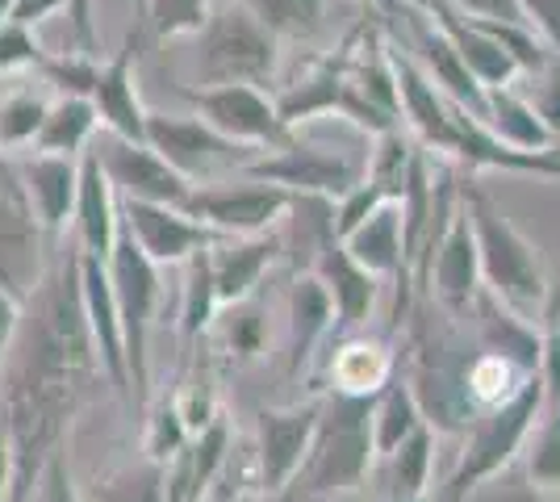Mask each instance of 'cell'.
Instances as JSON below:
<instances>
[{
    "mask_svg": "<svg viewBox=\"0 0 560 502\" xmlns=\"http://www.w3.org/2000/svg\"><path fill=\"white\" fill-rule=\"evenodd\" d=\"M490 502H552L548 499V490H539V486H532V481L523 478V481H514V486H498L490 494Z\"/></svg>",
    "mask_w": 560,
    "mask_h": 502,
    "instance_id": "obj_51",
    "label": "cell"
},
{
    "mask_svg": "<svg viewBox=\"0 0 560 502\" xmlns=\"http://www.w3.org/2000/svg\"><path fill=\"white\" fill-rule=\"evenodd\" d=\"M323 419V402H298V407H264L256 415V469L259 490L280 494L302 474L314 431Z\"/></svg>",
    "mask_w": 560,
    "mask_h": 502,
    "instance_id": "obj_11",
    "label": "cell"
},
{
    "mask_svg": "<svg viewBox=\"0 0 560 502\" xmlns=\"http://www.w3.org/2000/svg\"><path fill=\"white\" fill-rule=\"evenodd\" d=\"M210 22V0H142L135 9V30L151 34L155 43L197 38Z\"/></svg>",
    "mask_w": 560,
    "mask_h": 502,
    "instance_id": "obj_34",
    "label": "cell"
},
{
    "mask_svg": "<svg viewBox=\"0 0 560 502\" xmlns=\"http://www.w3.org/2000/svg\"><path fill=\"white\" fill-rule=\"evenodd\" d=\"M38 502H84L80 499V490H75V481H71V469L63 453H55L47 460V469H43V478H38Z\"/></svg>",
    "mask_w": 560,
    "mask_h": 502,
    "instance_id": "obj_47",
    "label": "cell"
},
{
    "mask_svg": "<svg viewBox=\"0 0 560 502\" xmlns=\"http://www.w3.org/2000/svg\"><path fill=\"white\" fill-rule=\"evenodd\" d=\"M339 243L351 252V260L364 264L381 281L385 277H406V240H401V210H397V201H385L360 226H351Z\"/></svg>",
    "mask_w": 560,
    "mask_h": 502,
    "instance_id": "obj_28",
    "label": "cell"
},
{
    "mask_svg": "<svg viewBox=\"0 0 560 502\" xmlns=\"http://www.w3.org/2000/svg\"><path fill=\"white\" fill-rule=\"evenodd\" d=\"M293 192L268 185V180H252V185H192L185 210L197 222H206L210 231L226 235V240H243V235H264L272 231L284 210H289Z\"/></svg>",
    "mask_w": 560,
    "mask_h": 502,
    "instance_id": "obj_9",
    "label": "cell"
},
{
    "mask_svg": "<svg viewBox=\"0 0 560 502\" xmlns=\"http://www.w3.org/2000/svg\"><path fill=\"white\" fill-rule=\"evenodd\" d=\"M71 0H13V9H9V22L13 25H25V30H34V25H43L47 17H55L59 9H68Z\"/></svg>",
    "mask_w": 560,
    "mask_h": 502,
    "instance_id": "obj_50",
    "label": "cell"
},
{
    "mask_svg": "<svg viewBox=\"0 0 560 502\" xmlns=\"http://www.w3.org/2000/svg\"><path fill=\"white\" fill-rule=\"evenodd\" d=\"M222 314V302H218V285H213V264H210V247L188 256L185 260V293H180V335L188 343L201 339L210 331V323Z\"/></svg>",
    "mask_w": 560,
    "mask_h": 502,
    "instance_id": "obj_33",
    "label": "cell"
},
{
    "mask_svg": "<svg viewBox=\"0 0 560 502\" xmlns=\"http://www.w3.org/2000/svg\"><path fill=\"white\" fill-rule=\"evenodd\" d=\"M75 256H80V302H84L101 377L126 398L130 394V364H126V335H121V314H117L114 281H109V260L84 256L80 247H75Z\"/></svg>",
    "mask_w": 560,
    "mask_h": 502,
    "instance_id": "obj_15",
    "label": "cell"
},
{
    "mask_svg": "<svg viewBox=\"0 0 560 502\" xmlns=\"http://www.w3.org/2000/svg\"><path fill=\"white\" fill-rule=\"evenodd\" d=\"M373 456V398L330 389L298 486L305 494H348L369 478Z\"/></svg>",
    "mask_w": 560,
    "mask_h": 502,
    "instance_id": "obj_3",
    "label": "cell"
},
{
    "mask_svg": "<svg viewBox=\"0 0 560 502\" xmlns=\"http://www.w3.org/2000/svg\"><path fill=\"white\" fill-rule=\"evenodd\" d=\"M84 502H164V465H155L151 456L121 465L114 474L96 478Z\"/></svg>",
    "mask_w": 560,
    "mask_h": 502,
    "instance_id": "obj_35",
    "label": "cell"
},
{
    "mask_svg": "<svg viewBox=\"0 0 560 502\" xmlns=\"http://www.w3.org/2000/svg\"><path fill=\"white\" fill-rule=\"evenodd\" d=\"M355 4H376V0H355Z\"/></svg>",
    "mask_w": 560,
    "mask_h": 502,
    "instance_id": "obj_57",
    "label": "cell"
},
{
    "mask_svg": "<svg viewBox=\"0 0 560 502\" xmlns=\"http://www.w3.org/2000/svg\"><path fill=\"white\" fill-rule=\"evenodd\" d=\"M435 25L452 38V47L460 50V59L468 63V72L477 75V84L498 89V84H514L518 80V63L511 59V50L493 38L486 25L468 22L465 13H456L447 0H427Z\"/></svg>",
    "mask_w": 560,
    "mask_h": 502,
    "instance_id": "obj_26",
    "label": "cell"
},
{
    "mask_svg": "<svg viewBox=\"0 0 560 502\" xmlns=\"http://www.w3.org/2000/svg\"><path fill=\"white\" fill-rule=\"evenodd\" d=\"M139 43H142V34L130 25V30H126V43L114 50V59L101 63L89 101H93L96 118H101V126H105L109 135L147 143V109H142L139 80H135V55H139Z\"/></svg>",
    "mask_w": 560,
    "mask_h": 502,
    "instance_id": "obj_16",
    "label": "cell"
},
{
    "mask_svg": "<svg viewBox=\"0 0 560 502\" xmlns=\"http://www.w3.org/2000/svg\"><path fill=\"white\" fill-rule=\"evenodd\" d=\"M9 9H13V0H0V25L9 22Z\"/></svg>",
    "mask_w": 560,
    "mask_h": 502,
    "instance_id": "obj_54",
    "label": "cell"
},
{
    "mask_svg": "<svg viewBox=\"0 0 560 502\" xmlns=\"http://www.w3.org/2000/svg\"><path fill=\"white\" fill-rule=\"evenodd\" d=\"M243 4L284 43V38H310V34H318L330 0H243Z\"/></svg>",
    "mask_w": 560,
    "mask_h": 502,
    "instance_id": "obj_37",
    "label": "cell"
},
{
    "mask_svg": "<svg viewBox=\"0 0 560 502\" xmlns=\"http://www.w3.org/2000/svg\"><path fill=\"white\" fill-rule=\"evenodd\" d=\"M468 22H527L523 0H447Z\"/></svg>",
    "mask_w": 560,
    "mask_h": 502,
    "instance_id": "obj_46",
    "label": "cell"
},
{
    "mask_svg": "<svg viewBox=\"0 0 560 502\" xmlns=\"http://www.w3.org/2000/svg\"><path fill=\"white\" fill-rule=\"evenodd\" d=\"M75 247L84 256H101L109 260L117 243V231H121V197L109 185L105 167L93 151L80 155V192H75Z\"/></svg>",
    "mask_w": 560,
    "mask_h": 502,
    "instance_id": "obj_20",
    "label": "cell"
},
{
    "mask_svg": "<svg viewBox=\"0 0 560 502\" xmlns=\"http://www.w3.org/2000/svg\"><path fill=\"white\" fill-rule=\"evenodd\" d=\"M539 385H544V407L560 402V289H552L548 306L539 314Z\"/></svg>",
    "mask_w": 560,
    "mask_h": 502,
    "instance_id": "obj_40",
    "label": "cell"
},
{
    "mask_svg": "<svg viewBox=\"0 0 560 502\" xmlns=\"http://www.w3.org/2000/svg\"><path fill=\"white\" fill-rule=\"evenodd\" d=\"M523 453H527V481L552 494L560 486V402L544 407L539 431L532 428Z\"/></svg>",
    "mask_w": 560,
    "mask_h": 502,
    "instance_id": "obj_38",
    "label": "cell"
},
{
    "mask_svg": "<svg viewBox=\"0 0 560 502\" xmlns=\"http://www.w3.org/2000/svg\"><path fill=\"white\" fill-rule=\"evenodd\" d=\"M481 126L498 143L514 147V151H552V147H560L552 139V130L544 126V118L536 114V105L514 84L486 89V118H481Z\"/></svg>",
    "mask_w": 560,
    "mask_h": 502,
    "instance_id": "obj_29",
    "label": "cell"
},
{
    "mask_svg": "<svg viewBox=\"0 0 560 502\" xmlns=\"http://www.w3.org/2000/svg\"><path fill=\"white\" fill-rule=\"evenodd\" d=\"M96 126H101V118H96L89 96L59 93V101H50L47 121H43V130H38V139H34V151L80 160V155L93 147Z\"/></svg>",
    "mask_w": 560,
    "mask_h": 502,
    "instance_id": "obj_30",
    "label": "cell"
},
{
    "mask_svg": "<svg viewBox=\"0 0 560 502\" xmlns=\"http://www.w3.org/2000/svg\"><path fill=\"white\" fill-rule=\"evenodd\" d=\"M481 256H477V235L468 222L465 201L456 206V214L447 218L444 235L431 247V260L422 272V297H431L440 311L465 318L472 302L481 297Z\"/></svg>",
    "mask_w": 560,
    "mask_h": 502,
    "instance_id": "obj_10",
    "label": "cell"
},
{
    "mask_svg": "<svg viewBox=\"0 0 560 502\" xmlns=\"http://www.w3.org/2000/svg\"><path fill=\"white\" fill-rule=\"evenodd\" d=\"M523 13L539 34V43L560 59V0H523Z\"/></svg>",
    "mask_w": 560,
    "mask_h": 502,
    "instance_id": "obj_48",
    "label": "cell"
},
{
    "mask_svg": "<svg viewBox=\"0 0 560 502\" xmlns=\"http://www.w3.org/2000/svg\"><path fill=\"white\" fill-rule=\"evenodd\" d=\"M185 444H188L185 419L176 415L172 402H164V407L147 419V440H142V448H147V456H151L155 465H167V460L180 453Z\"/></svg>",
    "mask_w": 560,
    "mask_h": 502,
    "instance_id": "obj_41",
    "label": "cell"
},
{
    "mask_svg": "<svg viewBox=\"0 0 560 502\" xmlns=\"http://www.w3.org/2000/svg\"><path fill=\"white\" fill-rule=\"evenodd\" d=\"M109 281H114L117 314H121V335H126V364H130V385L139 407L147 402V385H151V327L160 311V268L142 256V247L130 240V231L121 226L117 243L109 252Z\"/></svg>",
    "mask_w": 560,
    "mask_h": 502,
    "instance_id": "obj_5",
    "label": "cell"
},
{
    "mask_svg": "<svg viewBox=\"0 0 560 502\" xmlns=\"http://www.w3.org/2000/svg\"><path fill=\"white\" fill-rule=\"evenodd\" d=\"M364 25H351L348 38L339 43V47L330 50L327 59H318L310 72L298 80V84H289L284 93L277 96V109H280V121L289 126V130H298L302 121H314V118H330L335 109H339V96H343V84H348V68H351V50L360 43V34H364Z\"/></svg>",
    "mask_w": 560,
    "mask_h": 502,
    "instance_id": "obj_17",
    "label": "cell"
},
{
    "mask_svg": "<svg viewBox=\"0 0 560 502\" xmlns=\"http://www.w3.org/2000/svg\"><path fill=\"white\" fill-rule=\"evenodd\" d=\"M477 235V256H481V285L490 297H498L511 314L536 327L548 297H552V281H548V264L539 256V247L511 218L502 214V206L493 201L486 189L460 192Z\"/></svg>",
    "mask_w": 560,
    "mask_h": 502,
    "instance_id": "obj_1",
    "label": "cell"
},
{
    "mask_svg": "<svg viewBox=\"0 0 560 502\" xmlns=\"http://www.w3.org/2000/svg\"><path fill=\"white\" fill-rule=\"evenodd\" d=\"M234 502H272V494H264V490H259V494H243V499H234Z\"/></svg>",
    "mask_w": 560,
    "mask_h": 502,
    "instance_id": "obj_53",
    "label": "cell"
},
{
    "mask_svg": "<svg viewBox=\"0 0 560 502\" xmlns=\"http://www.w3.org/2000/svg\"><path fill=\"white\" fill-rule=\"evenodd\" d=\"M231 448V428L218 415L210 428L188 435V444L164 465V502H206Z\"/></svg>",
    "mask_w": 560,
    "mask_h": 502,
    "instance_id": "obj_22",
    "label": "cell"
},
{
    "mask_svg": "<svg viewBox=\"0 0 560 502\" xmlns=\"http://www.w3.org/2000/svg\"><path fill=\"white\" fill-rule=\"evenodd\" d=\"M38 243H43V226L30 206L22 167L0 151V285H9L18 297H25L43 277Z\"/></svg>",
    "mask_w": 560,
    "mask_h": 502,
    "instance_id": "obj_13",
    "label": "cell"
},
{
    "mask_svg": "<svg viewBox=\"0 0 560 502\" xmlns=\"http://www.w3.org/2000/svg\"><path fill=\"white\" fill-rule=\"evenodd\" d=\"M38 72L47 75V84H55L59 93H71V96H89L96 84V72H101V63L93 59V50H68V55H43V63H38Z\"/></svg>",
    "mask_w": 560,
    "mask_h": 502,
    "instance_id": "obj_39",
    "label": "cell"
},
{
    "mask_svg": "<svg viewBox=\"0 0 560 502\" xmlns=\"http://www.w3.org/2000/svg\"><path fill=\"white\" fill-rule=\"evenodd\" d=\"M284 314H289V323H284L289 373H302L305 364H310V357H314V348H318L330 335V327H335L330 293L310 268H302V272L293 277V285L284 293Z\"/></svg>",
    "mask_w": 560,
    "mask_h": 502,
    "instance_id": "obj_25",
    "label": "cell"
},
{
    "mask_svg": "<svg viewBox=\"0 0 560 502\" xmlns=\"http://www.w3.org/2000/svg\"><path fill=\"white\" fill-rule=\"evenodd\" d=\"M310 272L327 285L330 306H335V331H355L364 327L376 311V293H381V277L369 272L364 264L351 260V252L339 240L323 243V252L310 260Z\"/></svg>",
    "mask_w": 560,
    "mask_h": 502,
    "instance_id": "obj_18",
    "label": "cell"
},
{
    "mask_svg": "<svg viewBox=\"0 0 560 502\" xmlns=\"http://www.w3.org/2000/svg\"><path fill=\"white\" fill-rule=\"evenodd\" d=\"M13 499V448H9V435L0 423V502Z\"/></svg>",
    "mask_w": 560,
    "mask_h": 502,
    "instance_id": "obj_52",
    "label": "cell"
},
{
    "mask_svg": "<svg viewBox=\"0 0 560 502\" xmlns=\"http://www.w3.org/2000/svg\"><path fill=\"white\" fill-rule=\"evenodd\" d=\"M222 331H226V343H231L234 352L243 360L259 357V348H264V318L259 311L252 306V297L247 302H234V306H222Z\"/></svg>",
    "mask_w": 560,
    "mask_h": 502,
    "instance_id": "obj_43",
    "label": "cell"
},
{
    "mask_svg": "<svg viewBox=\"0 0 560 502\" xmlns=\"http://www.w3.org/2000/svg\"><path fill=\"white\" fill-rule=\"evenodd\" d=\"M389 502H435L431 494H415V499H389Z\"/></svg>",
    "mask_w": 560,
    "mask_h": 502,
    "instance_id": "obj_55",
    "label": "cell"
},
{
    "mask_svg": "<svg viewBox=\"0 0 560 502\" xmlns=\"http://www.w3.org/2000/svg\"><path fill=\"white\" fill-rule=\"evenodd\" d=\"M422 423H427V415H422L410 382L394 377V382L385 385V389L373 398V453L389 456L397 444H401V440H410Z\"/></svg>",
    "mask_w": 560,
    "mask_h": 502,
    "instance_id": "obj_31",
    "label": "cell"
},
{
    "mask_svg": "<svg viewBox=\"0 0 560 502\" xmlns=\"http://www.w3.org/2000/svg\"><path fill=\"white\" fill-rule=\"evenodd\" d=\"M548 499H552V502H560V486H557V490H552V494H548Z\"/></svg>",
    "mask_w": 560,
    "mask_h": 502,
    "instance_id": "obj_56",
    "label": "cell"
},
{
    "mask_svg": "<svg viewBox=\"0 0 560 502\" xmlns=\"http://www.w3.org/2000/svg\"><path fill=\"white\" fill-rule=\"evenodd\" d=\"M389 55H394L401 118L410 121V130L419 135L422 147H431V151H452V135H456V101H447L444 89L422 72L415 59H406L397 47H389Z\"/></svg>",
    "mask_w": 560,
    "mask_h": 502,
    "instance_id": "obj_19",
    "label": "cell"
},
{
    "mask_svg": "<svg viewBox=\"0 0 560 502\" xmlns=\"http://www.w3.org/2000/svg\"><path fill=\"white\" fill-rule=\"evenodd\" d=\"M22 311L25 297H18L9 285H0V360L9 357V343H13V335L22 327Z\"/></svg>",
    "mask_w": 560,
    "mask_h": 502,
    "instance_id": "obj_49",
    "label": "cell"
},
{
    "mask_svg": "<svg viewBox=\"0 0 560 502\" xmlns=\"http://www.w3.org/2000/svg\"><path fill=\"white\" fill-rule=\"evenodd\" d=\"M369 160H355L348 151H330L318 143H302L298 135L277 151H264L252 164L243 167V176L252 180H268L289 192H323V197H343L364 180Z\"/></svg>",
    "mask_w": 560,
    "mask_h": 502,
    "instance_id": "obj_8",
    "label": "cell"
},
{
    "mask_svg": "<svg viewBox=\"0 0 560 502\" xmlns=\"http://www.w3.org/2000/svg\"><path fill=\"white\" fill-rule=\"evenodd\" d=\"M280 256H284L280 231L213 243L210 264H213V285H218V302H222V306H234V302L256 297L259 281L268 277V268H272Z\"/></svg>",
    "mask_w": 560,
    "mask_h": 502,
    "instance_id": "obj_21",
    "label": "cell"
},
{
    "mask_svg": "<svg viewBox=\"0 0 560 502\" xmlns=\"http://www.w3.org/2000/svg\"><path fill=\"white\" fill-rule=\"evenodd\" d=\"M397 357L385 339H348L330 357V389L335 394H355V398H376L385 385L394 382Z\"/></svg>",
    "mask_w": 560,
    "mask_h": 502,
    "instance_id": "obj_27",
    "label": "cell"
},
{
    "mask_svg": "<svg viewBox=\"0 0 560 502\" xmlns=\"http://www.w3.org/2000/svg\"><path fill=\"white\" fill-rule=\"evenodd\" d=\"M180 96L218 135L256 151H277L298 135L280 121L277 96H268V89L259 84H201V89H180Z\"/></svg>",
    "mask_w": 560,
    "mask_h": 502,
    "instance_id": "obj_7",
    "label": "cell"
},
{
    "mask_svg": "<svg viewBox=\"0 0 560 502\" xmlns=\"http://www.w3.org/2000/svg\"><path fill=\"white\" fill-rule=\"evenodd\" d=\"M147 143L192 185H213L222 172H243L256 160V147L218 135L197 114H151L147 109Z\"/></svg>",
    "mask_w": 560,
    "mask_h": 502,
    "instance_id": "obj_6",
    "label": "cell"
},
{
    "mask_svg": "<svg viewBox=\"0 0 560 502\" xmlns=\"http://www.w3.org/2000/svg\"><path fill=\"white\" fill-rule=\"evenodd\" d=\"M50 101L34 89H13L0 96V151H25L34 147L43 121H47Z\"/></svg>",
    "mask_w": 560,
    "mask_h": 502,
    "instance_id": "obj_36",
    "label": "cell"
},
{
    "mask_svg": "<svg viewBox=\"0 0 560 502\" xmlns=\"http://www.w3.org/2000/svg\"><path fill=\"white\" fill-rule=\"evenodd\" d=\"M435 440L440 431L431 423H422L410 440H401L389 460V494L394 499H415V494H431V469H435Z\"/></svg>",
    "mask_w": 560,
    "mask_h": 502,
    "instance_id": "obj_32",
    "label": "cell"
},
{
    "mask_svg": "<svg viewBox=\"0 0 560 502\" xmlns=\"http://www.w3.org/2000/svg\"><path fill=\"white\" fill-rule=\"evenodd\" d=\"M43 55H47V47L34 38V30L13 22L0 25V75L22 72V68H38Z\"/></svg>",
    "mask_w": 560,
    "mask_h": 502,
    "instance_id": "obj_44",
    "label": "cell"
},
{
    "mask_svg": "<svg viewBox=\"0 0 560 502\" xmlns=\"http://www.w3.org/2000/svg\"><path fill=\"white\" fill-rule=\"evenodd\" d=\"M121 226L130 231V240L142 247V256L155 268L185 264L188 256L206 252L226 235L210 231L206 222L180 210V206H160V201H121Z\"/></svg>",
    "mask_w": 560,
    "mask_h": 502,
    "instance_id": "obj_14",
    "label": "cell"
},
{
    "mask_svg": "<svg viewBox=\"0 0 560 502\" xmlns=\"http://www.w3.org/2000/svg\"><path fill=\"white\" fill-rule=\"evenodd\" d=\"M93 155L101 160V167H105V176H109V185L117 189L121 201H160V206H180L185 210L192 180L180 176L151 143L105 135L93 147Z\"/></svg>",
    "mask_w": 560,
    "mask_h": 502,
    "instance_id": "obj_12",
    "label": "cell"
},
{
    "mask_svg": "<svg viewBox=\"0 0 560 502\" xmlns=\"http://www.w3.org/2000/svg\"><path fill=\"white\" fill-rule=\"evenodd\" d=\"M410 25H415V47H419L422 72L444 89L447 101H456V105L468 109L477 121L486 118V84H477V75L468 72L460 50L452 47V38L435 25V17L427 22L422 13H410Z\"/></svg>",
    "mask_w": 560,
    "mask_h": 502,
    "instance_id": "obj_24",
    "label": "cell"
},
{
    "mask_svg": "<svg viewBox=\"0 0 560 502\" xmlns=\"http://www.w3.org/2000/svg\"><path fill=\"white\" fill-rule=\"evenodd\" d=\"M172 407H176V415L185 419L188 435H197V431H206L218 419V407H213V394L206 389L201 382L185 385L176 398H172Z\"/></svg>",
    "mask_w": 560,
    "mask_h": 502,
    "instance_id": "obj_45",
    "label": "cell"
},
{
    "mask_svg": "<svg viewBox=\"0 0 560 502\" xmlns=\"http://www.w3.org/2000/svg\"><path fill=\"white\" fill-rule=\"evenodd\" d=\"M22 180L30 192V206L34 218L43 226V235H63L68 231L71 214H75V192H80V160L71 155H25Z\"/></svg>",
    "mask_w": 560,
    "mask_h": 502,
    "instance_id": "obj_23",
    "label": "cell"
},
{
    "mask_svg": "<svg viewBox=\"0 0 560 502\" xmlns=\"http://www.w3.org/2000/svg\"><path fill=\"white\" fill-rule=\"evenodd\" d=\"M139 4H142V0H135V9H139Z\"/></svg>",
    "mask_w": 560,
    "mask_h": 502,
    "instance_id": "obj_58",
    "label": "cell"
},
{
    "mask_svg": "<svg viewBox=\"0 0 560 502\" xmlns=\"http://www.w3.org/2000/svg\"><path fill=\"white\" fill-rule=\"evenodd\" d=\"M280 68V38L259 22L243 0L210 9L197 34V75L201 84H259L268 89Z\"/></svg>",
    "mask_w": 560,
    "mask_h": 502,
    "instance_id": "obj_4",
    "label": "cell"
},
{
    "mask_svg": "<svg viewBox=\"0 0 560 502\" xmlns=\"http://www.w3.org/2000/svg\"><path fill=\"white\" fill-rule=\"evenodd\" d=\"M544 415V385L539 377L523 385L511 402L490 410H477L465 428V448L452 469V478L431 494L435 502H468L481 486L502 478L514 465V456L527 448V435Z\"/></svg>",
    "mask_w": 560,
    "mask_h": 502,
    "instance_id": "obj_2",
    "label": "cell"
},
{
    "mask_svg": "<svg viewBox=\"0 0 560 502\" xmlns=\"http://www.w3.org/2000/svg\"><path fill=\"white\" fill-rule=\"evenodd\" d=\"M523 96L536 105V114L544 118V126L552 130V139L560 143V59L552 55L544 68L527 72V89Z\"/></svg>",
    "mask_w": 560,
    "mask_h": 502,
    "instance_id": "obj_42",
    "label": "cell"
}]
</instances>
